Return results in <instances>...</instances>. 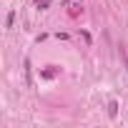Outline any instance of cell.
Returning <instances> with one entry per match:
<instances>
[{
  "label": "cell",
  "mask_w": 128,
  "mask_h": 128,
  "mask_svg": "<svg viewBox=\"0 0 128 128\" xmlns=\"http://www.w3.org/2000/svg\"><path fill=\"white\" fill-rule=\"evenodd\" d=\"M23 66H25V86H33V78H30V60H25Z\"/></svg>",
  "instance_id": "6da1fadb"
},
{
  "label": "cell",
  "mask_w": 128,
  "mask_h": 128,
  "mask_svg": "<svg viewBox=\"0 0 128 128\" xmlns=\"http://www.w3.org/2000/svg\"><path fill=\"white\" fill-rule=\"evenodd\" d=\"M108 116H110V118H116V116H118V103H116V100H110V103H108Z\"/></svg>",
  "instance_id": "7a4b0ae2"
},
{
  "label": "cell",
  "mask_w": 128,
  "mask_h": 128,
  "mask_svg": "<svg viewBox=\"0 0 128 128\" xmlns=\"http://www.w3.org/2000/svg\"><path fill=\"white\" fill-rule=\"evenodd\" d=\"M13 20H15V13H8V20H5V25H8V28H13Z\"/></svg>",
  "instance_id": "3957f363"
},
{
  "label": "cell",
  "mask_w": 128,
  "mask_h": 128,
  "mask_svg": "<svg viewBox=\"0 0 128 128\" xmlns=\"http://www.w3.org/2000/svg\"><path fill=\"white\" fill-rule=\"evenodd\" d=\"M123 60H126V68H128V55H126V53H123Z\"/></svg>",
  "instance_id": "277c9868"
}]
</instances>
